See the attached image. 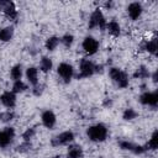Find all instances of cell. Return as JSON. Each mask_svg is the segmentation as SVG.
<instances>
[{
  "mask_svg": "<svg viewBox=\"0 0 158 158\" xmlns=\"http://www.w3.org/2000/svg\"><path fill=\"white\" fill-rule=\"evenodd\" d=\"M86 136L91 142H104L109 136V130L101 122L94 123L86 128Z\"/></svg>",
  "mask_w": 158,
  "mask_h": 158,
  "instance_id": "1",
  "label": "cell"
},
{
  "mask_svg": "<svg viewBox=\"0 0 158 158\" xmlns=\"http://www.w3.org/2000/svg\"><path fill=\"white\" fill-rule=\"evenodd\" d=\"M109 75L111 78V80L120 88V89H125L128 86V75L126 74V72H123L120 68L116 67H111L109 69Z\"/></svg>",
  "mask_w": 158,
  "mask_h": 158,
  "instance_id": "2",
  "label": "cell"
},
{
  "mask_svg": "<svg viewBox=\"0 0 158 158\" xmlns=\"http://www.w3.org/2000/svg\"><path fill=\"white\" fill-rule=\"evenodd\" d=\"M96 73V64H94L90 59L83 58L79 62V72H78V79H86L93 77Z\"/></svg>",
  "mask_w": 158,
  "mask_h": 158,
  "instance_id": "3",
  "label": "cell"
},
{
  "mask_svg": "<svg viewBox=\"0 0 158 158\" xmlns=\"http://www.w3.org/2000/svg\"><path fill=\"white\" fill-rule=\"evenodd\" d=\"M106 23H107V21H106V19H105L102 11H101L100 9H95V10L91 12L90 17H89L88 27H89L90 30H93V28H100L101 31H104L105 27H106Z\"/></svg>",
  "mask_w": 158,
  "mask_h": 158,
  "instance_id": "4",
  "label": "cell"
},
{
  "mask_svg": "<svg viewBox=\"0 0 158 158\" xmlns=\"http://www.w3.org/2000/svg\"><path fill=\"white\" fill-rule=\"evenodd\" d=\"M57 74L64 83H70V80L74 77V68L72 64H69L67 62H62L57 67Z\"/></svg>",
  "mask_w": 158,
  "mask_h": 158,
  "instance_id": "5",
  "label": "cell"
},
{
  "mask_svg": "<svg viewBox=\"0 0 158 158\" xmlns=\"http://www.w3.org/2000/svg\"><path fill=\"white\" fill-rule=\"evenodd\" d=\"M73 141H74L73 131H64V132H60L59 135L54 136L51 141V144L54 147H59V146H67V144L72 143Z\"/></svg>",
  "mask_w": 158,
  "mask_h": 158,
  "instance_id": "6",
  "label": "cell"
},
{
  "mask_svg": "<svg viewBox=\"0 0 158 158\" xmlns=\"http://www.w3.org/2000/svg\"><path fill=\"white\" fill-rule=\"evenodd\" d=\"M81 47H83L84 52H85L88 56H94V54L99 51L100 44H99L98 40H95L94 37L86 36V37H84V40H83V42H81Z\"/></svg>",
  "mask_w": 158,
  "mask_h": 158,
  "instance_id": "7",
  "label": "cell"
},
{
  "mask_svg": "<svg viewBox=\"0 0 158 158\" xmlns=\"http://www.w3.org/2000/svg\"><path fill=\"white\" fill-rule=\"evenodd\" d=\"M118 146H120L121 149L132 152L133 154H143V153H146V152L148 151L146 146L135 144V143H132V142H130V141H126V139L120 141V142H118Z\"/></svg>",
  "mask_w": 158,
  "mask_h": 158,
  "instance_id": "8",
  "label": "cell"
},
{
  "mask_svg": "<svg viewBox=\"0 0 158 158\" xmlns=\"http://www.w3.org/2000/svg\"><path fill=\"white\" fill-rule=\"evenodd\" d=\"M15 138V130L12 127H5L0 130V148H6L12 143Z\"/></svg>",
  "mask_w": 158,
  "mask_h": 158,
  "instance_id": "9",
  "label": "cell"
},
{
  "mask_svg": "<svg viewBox=\"0 0 158 158\" xmlns=\"http://www.w3.org/2000/svg\"><path fill=\"white\" fill-rule=\"evenodd\" d=\"M139 102L144 106L156 107L158 104V94L157 91H144L139 96Z\"/></svg>",
  "mask_w": 158,
  "mask_h": 158,
  "instance_id": "10",
  "label": "cell"
},
{
  "mask_svg": "<svg viewBox=\"0 0 158 158\" xmlns=\"http://www.w3.org/2000/svg\"><path fill=\"white\" fill-rule=\"evenodd\" d=\"M41 121L44 127L52 130L57 123V116L52 110H44L41 115Z\"/></svg>",
  "mask_w": 158,
  "mask_h": 158,
  "instance_id": "11",
  "label": "cell"
},
{
  "mask_svg": "<svg viewBox=\"0 0 158 158\" xmlns=\"http://www.w3.org/2000/svg\"><path fill=\"white\" fill-rule=\"evenodd\" d=\"M0 102L6 109H12L16 105V94L11 90H6L0 95Z\"/></svg>",
  "mask_w": 158,
  "mask_h": 158,
  "instance_id": "12",
  "label": "cell"
},
{
  "mask_svg": "<svg viewBox=\"0 0 158 158\" xmlns=\"http://www.w3.org/2000/svg\"><path fill=\"white\" fill-rule=\"evenodd\" d=\"M1 6H2L4 15H5L9 20H16V19H17L19 11H17V9H16L15 2H12V1H5V2H2V1H1Z\"/></svg>",
  "mask_w": 158,
  "mask_h": 158,
  "instance_id": "13",
  "label": "cell"
},
{
  "mask_svg": "<svg viewBox=\"0 0 158 158\" xmlns=\"http://www.w3.org/2000/svg\"><path fill=\"white\" fill-rule=\"evenodd\" d=\"M142 11H143V7H142L141 2L133 1L127 6V14L131 20H137L142 15Z\"/></svg>",
  "mask_w": 158,
  "mask_h": 158,
  "instance_id": "14",
  "label": "cell"
},
{
  "mask_svg": "<svg viewBox=\"0 0 158 158\" xmlns=\"http://www.w3.org/2000/svg\"><path fill=\"white\" fill-rule=\"evenodd\" d=\"M25 77L30 83V85L35 86L38 84V69L36 67H28L25 72Z\"/></svg>",
  "mask_w": 158,
  "mask_h": 158,
  "instance_id": "15",
  "label": "cell"
},
{
  "mask_svg": "<svg viewBox=\"0 0 158 158\" xmlns=\"http://www.w3.org/2000/svg\"><path fill=\"white\" fill-rule=\"evenodd\" d=\"M83 156H84V152L79 144L69 146L68 152H67V158H83Z\"/></svg>",
  "mask_w": 158,
  "mask_h": 158,
  "instance_id": "16",
  "label": "cell"
},
{
  "mask_svg": "<svg viewBox=\"0 0 158 158\" xmlns=\"http://www.w3.org/2000/svg\"><path fill=\"white\" fill-rule=\"evenodd\" d=\"M105 30H106L111 36H114V37H117V36L121 35V26L118 25L117 21H114V20L106 23Z\"/></svg>",
  "mask_w": 158,
  "mask_h": 158,
  "instance_id": "17",
  "label": "cell"
},
{
  "mask_svg": "<svg viewBox=\"0 0 158 158\" xmlns=\"http://www.w3.org/2000/svg\"><path fill=\"white\" fill-rule=\"evenodd\" d=\"M142 49L151 53L152 56H156L157 54V38H152V40H148V41H144L143 44H142Z\"/></svg>",
  "mask_w": 158,
  "mask_h": 158,
  "instance_id": "18",
  "label": "cell"
},
{
  "mask_svg": "<svg viewBox=\"0 0 158 158\" xmlns=\"http://www.w3.org/2000/svg\"><path fill=\"white\" fill-rule=\"evenodd\" d=\"M14 37V27L12 26H6L0 30V41L1 42H9Z\"/></svg>",
  "mask_w": 158,
  "mask_h": 158,
  "instance_id": "19",
  "label": "cell"
},
{
  "mask_svg": "<svg viewBox=\"0 0 158 158\" xmlns=\"http://www.w3.org/2000/svg\"><path fill=\"white\" fill-rule=\"evenodd\" d=\"M52 68H53V62H52V59H51L49 57H47V56L42 57L41 60H40V70L43 72V73H48V72L52 70Z\"/></svg>",
  "mask_w": 158,
  "mask_h": 158,
  "instance_id": "20",
  "label": "cell"
},
{
  "mask_svg": "<svg viewBox=\"0 0 158 158\" xmlns=\"http://www.w3.org/2000/svg\"><path fill=\"white\" fill-rule=\"evenodd\" d=\"M22 75H23V68H22L21 64H15V65L10 69V77H11V79H12L14 81L21 80Z\"/></svg>",
  "mask_w": 158,
  "mask_h": 158,
  "instance_id": "21",
  "label": "cell"
},
{
  "mask_svg": "<svg viewBox=\"0 0 158 158\" xmlns=\"http://www.w3.org/2000/svg\"><path fill=\"white\" fill-rule=\"evenodd\" d=\"M59 42H60V38H59V37H57V36H51V37H48V38L46 40L44 47H46L47 51L52 52V51H54V49L58 47Z\"/></svg>",
  "mask_w": 158,
  "mask_h": 158,
  "instance_id": "22",
  "label": "cell"
},
{
  "mask_svg": "<svg viewBox=\"0 0 158 158\" xmlns=\"http://www.w3.org/2000/svg\"><path fill=\"white\" fill-rule=\"evenodd\" d=\"M148 77H151V73L146 65H139L136 69V72L133 73V78H136V79H146Z\"/></svg>",
  "mask_w": 158,
  "mask_h": 158,
  "instance_id": "23",
  "label": "cell"
},
{
  "mask_svg": "<svg viewBox=\"0 0 158 158\" xmlns=\"http://www.w3.org/2000/svg\"><path fill=\"white\" fill-rule=\"evenodd\" d=\"M26 90H27V84H26L25 81H22V80H16V81H14L12 89H11L12 93L19 94V93H23V91H26Z\"/></svg>",
  "mask_w": 158,
  "mask_h": 158,
  "instance_id": "24",
  "label": "cell"
},
{
  "mask_svg": "<svg viewBox=\"0 0 158 158\" xmlns=\"http://www.w3.org/2000/svg\"><path fill=\"white\" fill-rule=\"evenodd\" d=\"M157 146H158V131L156 130V131L152 133L151 138L148 139L146 147H147V149H152V151H154V149H157Z\"/></svg>",
  "mask_w": 158,
  "mask_h": 158,
  "instance_id": "25",
  "label": "cell"
},
{
  "mask_svg": "<svg viewBox=\"0 0 158 158\" xmlns=\"http://www.w3.org/2000/svg\"><path fill=\"white\" fill-rule=\"evenodd\" d=\"M137 115L138 114H137V111L135 109L128 107V109H125V111L122 112V118L125 121H132V120H135L137 117Z\"/></svg>",
  "mask_w": 158,
  "mask_h": 158,
  "instance_id": "26",
  "label": "cell"
},
{
  "mask_svg": "<svg viewBox=\"0 0 158 158\" xmlns=\"http://www.w3.org/2000/svg\"><path fill=\"white\" fill-rule=\"evenodd\" d=\"M60 43L67 48L72 47V44L74 43V36L72 33H65L64 36L60 37Z\"/></svg>",
  "mask_w": 158,
  "mask_h": 158,
  "instance_id": "27",
  "label": "cell"
},
{
  "mask_svg": "<svg viewBox=\"0 0 158 158\" xmlns=\"http://www.w3.org/2000/svg\"><path fill=\"white\" fill-rule=\"evenodd\" d=\"M35 135H36V128L30 127V128H27V130L22 133V138H23L25 142H30V141L33 138Z\"/></svg>",
  "mask_w": 158,
  "mask_h": 158,
  "instance_id": "28",
  "label": "cell"
},
{
  "mask_svg": "<svg viewBox=\"0 0 158 158\" xmlns=\"http://www.w3.org/2000/svg\"><path fill=\"white\" fill-rule=\"evenodd\" d=\"M43 90H44V86L41 85V84H37V85L33 86V89H32V94H33L35 96H40V95L43 94Z\"/></svg>",
  "mask_w": 158,
  "mask_h": 158,
  "instance_id": "29",
  "label": "cell"
},
{
  "mask_svg": "<svg viewBox=\"0 0 158 158\" xmlns=\"http://www.w3.org/2000/svg\"><path fill=\"white\" fill-rule=\"evenodd\" d=\"M14 117H15V115H14V112H11V111L0 114V120H2V121H11Z\"/></svg>",
  "mask_w": 158,
  "mask_h": 158,
  "instance_id": "30",
  "label": "cell"
},
{
  "mask_svg": "<svg viewBox=\"0 0 158 158\" xmlns=\"http://www.w3.org/2000/svg\"><path fill=\"white\" fill-rule=\"evenodd\" d=\"M30 148H31V143L23 141V143H21V144L17 147V151H19V152H27Z\"/></svg>",
  "mask_w": 158,
  "mask_h": 158,
  "instance_id": "31",
  "label": "cell"
},
{
  "mask_svg": "<svg viewBox=\"0 0 158 158\" xmlns=\"http://www.w3.org/2000/svg\"><path fill=\"white\" fill-rule=\"evenodd\" d=\"M151 75H152V80H153V83L156 84V83H157V80H158V75H157V70H156V72H153V73H152Z\"/></svg>",
  "mask_w": 158,
  "mask_h": 158,
  "instance_id": "32",
  "label": "cell"
},
{
  "mask_svg": "<svg viewBox=\"0 0 158 158\" xmlns=\"http://www.w3.org/2000/svg\"><path fill=\"white\" fill-rule=\"evenodd\" d=\"M104 105H105V106H111V105H112V100L107 98V99L104 101Z\"/></svg>",
  "mask_w": 158,
  "mask_h": 158,
  "instance_id": "33",
  "label": "cell"
},
{
  "mask_svg": "<svg viewBox=\"0 0 158 158\" xmlns=\"http://www.w3.org/2000/svg\"><path fill=\"white\" fill-rule=\"evenodd\" d=\"M112 6V2L111 1H109V2H105V7H107V9H110Z\"/></svg>",
  "mask_w": 158,
  "mask_h": 158,
  "instance_id": "34",
  "label": "cell"
},
{
  "mask_svg": "<svg viewBox=\"0 0 158 158\" xmlns=\"http://www.w3.org/2000/svg\"><path fill=\"white\" fill-rule=\"evenodd\" d=\"M52 158H62L60 156H54V157H52Z\"/></svg>",
  "mask_w": 158,
  "mask_h": 158,
  "instance_id": "35",
  "label": "cell"
},
{
  "mask_svg": "<svg viewBox=\"0 0 158 158\" xmlns=\"http://www.w3.org/2000/svg\"><path fill=\"white\" fill-rule=\"evenodd\" d=\"M0 7H1V1H0Z\"/></svg>",
  "mask_w": 158,
  "mask_h": 158,
  "instance_id": "36",
  "label": "cell"
}]
</instances>
